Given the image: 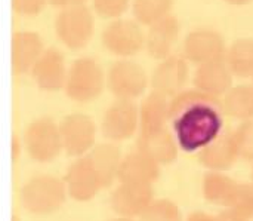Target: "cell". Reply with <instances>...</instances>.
Instances as JSON below:
<instances>
[{"instance_id": "cell-1", "label": "cell", "mask_w": 253, "mask_h": 221, "mask_svg": "<svg viewBox=\"0 0 253 221\" xmlns=\"http://www.w3.org/2000/svg\"><path fill=\"white\" fill-rule=\"evenodd\" d=\"M168 117L179 147L184 152H197L221 135L224 107L216 97L199 89L182 91L169 103Z\"/></svg>"}, {"instance_id": "cell-2", "label": "cell", "mask_w": 253, "mask_h": 221, "mask_svg": "<svg viewBox=\"0 0 253 221\" xmlns=\"http://www.w3.org/2000/svg\"><path fill=\"white\" fill-rule=\"evenodd\" d=\"M22 208L36 216H49L62 208L67 199L64 180L53 175H37L28 180L19 190Z\"/></svg>"}, {"instance_id": "cell-3", "label": "cell", "mask_w": 253, "mask_h": 221, "mask_svg": "<svg viewBox=\"0 0 253 221\" xmlns=\"http://www.w3.org/2000/svg\"><path fill=\"white\" fill-rule=\"evenodd\" d=\"M107 76L101 64L92 56H79L67 68L64 91L76 103L95 101L105 88Z\"/></svg>"}, {"instance_id": "cell-4", "label": "cell", "mask_w": 253, "mask_h": 221, "mask_svg": "<svg viewBox=\"0 0 253 221\" xmlns=\"http://www.w3.org/2000/svg\"><path fill=\"white\" fill-rule=\"evenodd\" d=\"M53 28L56 37L64 46L73 51H80L89 45L93 36V12L86 4L58 10Z\"/></svg>"}, {"instance_id": "cell-5", "label": "cell", "mask_w": 253, "mask_h": 221, "mask_svg": "<svg viewBox=\"0 0 253 221\" xmlns=\"http://www.w3.org/2000/svg\"><path fill=\"white\" fill-rule=\"evenodd\" d=\"M24 147L34 162H53L62 153L59 125L47 116L34 119L25 129Z\"/></svg>"}, {"instance_id": "cell-6", "label": "cell", "mask_w": 253, "mask_h": 221, "mask_svg": "<svg viewBox=\"0 0 253 221\" xmlns=\"http://www.w3.org/2000/svg\"><path fill=\"white\" fill-rule=\"evenodd\" d=\"M101 40L104 48L120 58L136 55L145 46V34L135 19L117 18L102 30Z\"/></svg>"}, {"instance_id": "cell-7", "label": "cell", "mask_w": 253, "mask_h": 221, "mask_svg": "<svg viewBox=\"0 0 253 221\" xmlns=\"http://www.w3.org/2000/svg\"><path fill=\"white\" fill-rule=\"evenodd\" d=\"M148 85L145 70L135 61L119 59L113 62L107 73V86L117 100H135L141 97Z\"/></svg>"}, {"instance_id": "cell-8", "label": "cell", "mask_w": 253, "mask_h": 221, "mask_svg": "<svg viewBox=\"0 0 253 221\" xmlns=\"http://www.w3.org/2000/svg\"><path fill=\"white\" fill-rule=\"evenodd\" d=\"M59 134L62 152L71 158H80L95 146L96 125L93 119L84 113H71L61 120Z\"/></svg>"}, {"instance_id": "cell-9", "label": "cell", "mask_w": 253, "mask_h": 221, "mask_svg": "<svg viewBox=\"0 0 253 221\" xmlns=\"http://www.w3.org/2000/svg\"><path fill=\"white\" fill-rule=\"evenodd\" d=\"M139 125V109L132 100H116L111 103L101 122L102 135L111 141L130 138Z\"/></svg>"}, {"instance_id": "cell-10", "label": "cell", "mask_w": 253, "mask_h": 221, "mask_svg": "<svg viewBox=\"0 0 253 221\" xmlns=\"http://www.w3.org/2000/svg\"><path fill=\"white\" fill-rule=\"evenodd\" d=\"M67 62L64 54L55 48H44L42 55L37 58L30 73L33 82L40 91L44 92H58L64 89L65 76H67Z\"/></svg>"}, {"instance_id": "cell-11", "label": "cell", "mask_w": 253, "mask_h": 221, "mask_svg": "<svg viewBox=\"0 0 253 221\" xmlns=\"http://www.w3.org/2000/svg\"><path fill=\"white\" fill-rule=\"evenodd\" d=\"M64 183L67 195L77 202H89L102 190L101 181L86 155L77 158L68 166Z\"/></svg>"}, {"instance_id": "cell-12", "label": "cell", "mask_w": 253, "mask_h": 221, "mask_svg": "<svg viewBox=\"0 0 253 221\" xmlns=\"http://www.w3.org/2000/svg\"><path fill=\"white\" fill-rule=\"evenodd\" d=\"M225 40L222 34L212 28H197L187 34L184 42V58L203 64L213 59L225 58Z\"/></svg>"}, {"instance_id": "cell-13", "label": "cell", "mask_w": 253, "mask_h": 221, "mask_svg": "<svg viewBox=\"0 0 253 221\" xmlns=\"http://www.w3.org/2000/svg\"><path fill=\"white\" fill-rule=\"evenodd\" d=\"M188 77V64L182 55H169L160 61L151 74V86L154 92L163 97L176 95L181 92Z\"/></svg>"}, {"instance_id": "cell-14", "label": "cell", "mask_w": 253, "mask_h": 221, "mask_svg": "<svg viewBox=\"0 0 253 221\" xmlns=\"http://www.w3.org/2000/svg\"><path fill=\"white\" fill-rule=\"evenodd\" d=\"M153 190L144 183H122L110 196L111 210L120 217L141 216L151 204Z\"/></svg>"}, {"instance_id": "cell-15", "label": "cell", "mask_w": 253, "mask_h": 221, "mask_svg": "<svg viewBox=\"0 0 253 221\" xmlns=\"http://www.w3.org/2000/svg\"><path fill=\"white\" fill-rule=\"evenodd\" d=\"M44 51V43L37 31L18 30L10 37V65L15 74L30 73L37 58Z\"/></svg>"}, {"instance_id": "cell-16", "label": "cell", "mask_w": 253, "mask_h": 221, "mask_svg": "<svg viewBox=\"0 0 253 221\" xmlns=\"http://www.w3.org/2000/svg\"><path fill=\"white\" fill-rule=\"evenodd\" d=\"M231 83L233 71L230 70L225 58L199 64V68L194 74L196 88L212 97L227 94V91L231 88Z\"/></svg>"}, {"instance_id": "cell-17", "label": "cell", "mask_w": 253, "mask_h": 221, "mask_svg": "<svg viewBox=\"0 0 253 221\" xmlns=\"http://www.w3.org/2000/svg\"><path fill=\"white\" fill-rule=\"evenodd\" d=\"M179 36V21L175 15L169 13L151 24L145 36V48L156 59H163L170 55Z\"/></svg>"}, {"instance_id": "cell-18", "label": "cell", "mask_w": 253, "mask_h": 221, "mask_svg": "<svg viewBox=\"0 0 253 221\" xmlns=\"http://www.w3.org/2000/svg\"><path fill=\"white\" fill-rule=\"evenodd\" d=\"M90 165L93 166L102 189L110 187L117 180V171L122 161L119 147L114 144H98L86 153Z\"/></svg>"}, {"instance_id": "cell-19", "label": "cell", "mask_w": 253, "mask_h": 221, "mask_svg": "<svg viewBox=\"0 0 253 221\" xmlns=\"http://www.w3.org/2000/svg\"><path fill=\"white\" fill-rule=\"evenodd\" d=\"M159 174L157 162L142 152L127 155L120 161L117 180L120 183H144L150 184Z\"/></svg>"}, {"instance_id": "cell-20", "label": "cell", "mask_w": 253, "mask_h": 221, "mask_svg": "<svg viewBox=\"0 0 253 221\" xmlns=\"http://www.w3.org/2000/svg\"><path fill=\"white\" fill-rule=\"evenodd\" d=\"M139 152L145 153L156 162H170L175 158V143L163 129L153 132H141L138 140Z\"/></svg>"}, {"instance_id": "cell-21", "label": "cell", "mask_w": 253, "mask_h": 221, "mask_svg": "<svg viewBox=\"0 0 253 221\" xmlns=\"http://www.w3.org/2000/svg\"><path fill=\"white\" fill-rule=\"evenodd\" d=\"M169 103L166 97L159 92H151L139 109V125L141 132H153L162 129L165 120L168 119Z\"/></svg>"}, {"instance_id": "cell-22", "label": "cell", "mask_w": 253, "mask_h": 221, "mask_svg": "<svg viewBox=\"0 0 253 221\" xmlns=\"http://www.w3.org/2000/svg\"><path fill=\"white\" fill-rule=\"evenodd\" d=\"M233 74L248 77L253 74V39H237L225 54Z\"/></svg>"}, {"instance_id": "cell-23", "label": "cell", "mask_w": 253, "mask_h": 221, "mask_svg": "<svg viewBox=\"0 0 253 221\" xmlns=\"http://www.w3.org/2000/svg\"><path fill=\"white\" fill-rule=\"evenodd\" d=\"M224 110L236 117L253 116V85H239L227 91Z\"/></svg>"}, {"instance_id": "cell-24", "label": "cell", "mask_w": 253, "mask_h": 221, "mask_svg": "<svg viewBox=\"0 0 253 221\" xmlns=\"http://www.w3.org/2000/svg\"><path fill=\"white\" fill-rule=\"evenodd\" d=\"M173 0H133L132 12L135 21L142 25H151L170 13Z\"/></svg>"}, {"instance_id": "cell-25", "label": "cell", "mask_w": 253, "mask_h": 221, "mask_svg": "<svg viewBox=\"0 0 253 221\" xmlns=\"http://www.w3.org/2000/svg\"><path fill=\"white\" fill-rule=\"evenodd\" d=\"M234 147H237L234 138H231L230 135H219L212 144L203 149L202 159L206 165L213 168L227 166L230 165V162H233Z\"/></svg>"}, {"instance_id": "cell-26", "label": "cell", "mask_w": 253, "mask_h": 221, "mask_svg": "<svg viewBox=\"0 0 253 221\" xmlns=\"http://www.w3.org/2000/svg\"><path fill=\"white\" fill-rule=\"evenodd\" d=\"M141 221H179V214L173 204L168 201L151 202L141 214Z\"/></svg>"}, {"instance_id": "cell-27", "label": "cell", "mask_w": 253, "mask_h": 221, "mask_svg": "<svg viewBox=\"0 0 253 221\" xmlns=\"http://www.w3.org/2000/svg\"><path fill=\"white\" fill-rule=\"evenodd\" d=\"M92 10L104 19H117L129 7L130 0H90Z\"/></svg>"}, {"instance_id": "cell-28", "label": "cell", "mask_w": 253, "mask_h": 221, "mask_svg": "<svg viewBox=\"0 0 253 221\" xmlns=\"http://www.w3.org/2000/svg\"><path fill=\"white\" fill-rule=\"evenodd\" d=\"M206 196L212 199H222L224 196H231L233 193V184L230 180L218 175H211L206 180Z\"/></svg>"}, {"instance_id": "cell-29", "label": "cell", "mask_w": 253, "mask_h": 221, "mask_svg": "<svg viewBox=\"0 0 253 221\" xmlns=\"http://www.w3.org/2000/svg\"><path fill=\"white\" fill-rule=\"evenodd\" d=\"M12 9L22 16H36L49 4L47 0H10Z\"/></svg>"}, {"instance_id": "cell-30", "label": "cell", "mask_w": 253, "mask_h": 221, "mask_svg": "<svg viewBox=\"0 0 253 221\" xmlns=\"http://www.w3.org/2000/svg\"><path fill=\"white\" fill-rule=\"evenodd\" d=\"M236 146L240 147L246 158H253V122L245 123L234 138Z\"/></svg>"}, {"instance_id": "cell-31", "label": "cell", "mask_w": 253, "mask_h": 221, "mask_svg": "<svg viewBox=\"0 0 253 221\" xmlns=\"http://www.w3.org/2000/svg\"><path fill=\"white\" fill-rule=\"evenodd\" d=\"M231 201L236 207L242 208L245 213H253V190L249 187H243L240 190H233Z\"/></svg>"}, {"instance_id": "cell-32", "label": "cell", "mask_w": 253, "mask_h": 221, "mask_svg": "<svg viewBox=\"0 0 253 221\" xmlns=\"http://www.w3.org/2000/svg\"><path fill=\"white\" fill-rule=\"evenodd\" d=\"M87 0H47V3L58 9V10H64V9H70V7H76V6H83L86 4Z\"/></svg>"}, {"instance_id": "cell-33", "label": "cell", "mask_w": 253, "mask_h": 221, "mask_svg": "<svg viewBox=\"0 0 253 221\" xmlns=\"http://www.w3.org/2000/svg\"><path fill=\"white\" fill-rule=\"evenodd\" d=\"M225 1H228L231 4H236V6H242V4H248L252 0H225Z\"/></svg>"}, {"instance_id": "cell-34", "label": "cell", "mask_w": 253, "mask_h": 221, "mask_svg": "<svg viewBox=\"0 0 253 221\" xmlns=\"http://www.w3.org/2000/svg\"><path fill=\"white\" fill-rule=\"evenodd\" d=\"M221 221H242L240 219H237L236 216H233V214H225L222 219H221Z\"/></svg>"}, {"instance_id": "cell-35", "label": "cell", "mask_w": 253, "mask_h": 221, "mask_svg": "<svg viewBox=\"0 0 253 221\" xmlns=\"http://www.w3.org/2000/svg\"><path fill=\"white\" fill-rule=\"evenodd\" d=\"M191 221H211L208 220L206 217H203V216H197V217H193V220Z\"/></svg>"}, {"instance_id": "cell-36", "label": "cell", "mask_w": 253, "mask_h": 221, "mask_svg": "<svg viewBox=\"0 0 253 221\" xmlns=\"http://www.w3.org/2000/svg\"><path fill=\"white\" fill-rule=\"evenodd\" d=\"M108 221H133L132 219H129V217H120V219H113V220H108Z\"/></svg>"}, {"instance_id": "cell-37", "label": "cell", "mask_w": 253, "mask_h": 221, "mask_svg": "<svg viewBox=\"0 0 253 221\" xmlns=\"http://www.w3.org/2000/svg\"><path fill=\"white\" fill-rule=\"evenodd\" d=\"M252 77H253V74H252Z\"/></svg>"}]
</instances>
